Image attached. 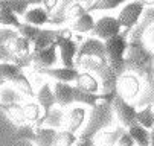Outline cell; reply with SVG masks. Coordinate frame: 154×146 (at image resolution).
I'll return each mask as SVG.
<instances>
[{"instance_id":"6da1fadb","label":"cell","mask_w":154,"mask_h":146,"mask_svg":"<svg viewBox=\"0 0 154 146\" xmlns=\"http://www.w3.org/2000/svg\"><path fill=\"white\" fill-rule=\"evenodd\" d=\"M125 72L136 73L137 78L152 85V52L146 47L143 40H130L124 56Z\"/></svg>"},{"instance_id":"7a4b0ae2","label":"cell","mask_w":154,"mask_h":146,"mask_svg":"<svg viewBox=\"0 0 154 146\" xmlns=\"http://www.w3.org/2000/svg\"><path fill=\"white\" fill-rule=\"evenodd\" d=\"M104 44H105V58H107L108 66L113 69V72L118 76L122 75V73H125L124 56H125L127 46H128L127 34L121 32L119 35H115L112 38L105 40Z\"/></svg>"},{"instance_id":"3957f363","label":"cell","mask_w":154,"mask_h":146,"mask_svg":"<svg viewBox=\"0 0 154 146\" xmlns=\"http://www.w3.org/2000/svg\"><path fill=\"white\" fill-rule=\"evenodd\" d=\"M55 44H57V52H60V59L63 62V67H75L78 44L72 38V32L69 29H61V32L55 38Z\"/></svg>"},{"instance_id":"277c9868","label":"cell","mask_w":154,"mask_h":146,"mask_svg":"<svg viewBox=\"0 0 154 146\" xmlns=\"http://www.w3.org/2000/svg\"><path fill=\"white\" fill-rule=\"evenodd\" d=\"M145 8H146V6H145L142 2H139V0L127 2V3L122 5V8H121V11H119L116 20H118L121 29H124V34L128 35L130 31L137 25V22L140 20V17H142Z\"/></svg>"},{"instance_id":"5b68a950","label":"cell","mask_w":154,"mask_h":146,"mask_svg":"<svg viewBox=\"0 0 154 146\" xmlns=\"http://www.w3.org/2000/svg\"><path fill=\"white\" fill-rule=\"evenodd\" d=\"M55 134H57V130H54V128L21 125L18 133H17V137L18 139H28V140L34 142L37 146H52Z\"/></svg>"},{"instance_id":"8992f818","label":"cell","mask_w":154,"mask_h":146,"mask_svg":"<svg viewBox=\"0 0 154 146\" xmlns=\"http://www.w3.org/2000/svg\"><path fill=\"white\" fill-rule=\"evenodd\" d=\"M142 90V84H140V79L134 75V73H130L125 72L122 75L118 76L116 81V93L124 97L125 100H133L140 94Z\"/></svg>"},{"instance_id":"52a82bcc","label":"cell","mask_w":154,"mask_h":146,"mask_svg":"<svg viewBox=\"0 0 154 146\" xmlns=\"http://www.w3.org/2000/svg\"><path fill=\"white\" fill-rule=\"evenodd\" d=\"M122 32L119 23L116 17H112V15H102L99 17L98 20H95V26L90 32V37L93 38H98L101 41H105L108 38H112L115 35H119Z\"/></svg>"},{"instance_id":"ba28073f","label":"cell","mask_w":154,"mask_h":146,"mask_svg":"<svg viewBox=\"0 0 154 146\" xmlns=\"http://www.w3.org/2000/svg\"><path fill=\"white\" fill-rule=\"evenodd\" d=\"M113 111L116 114V119L119 122V127L122 128H128L131 123H134V117H136V105L130 103L128 100H125L124 97H121L118 93L113 96Z\"/></svg>"},{"instance_id":"9c48e42d","label":"cell","mask_w":154,"mask_h":146,"mask_svg":"<svg viewBox=\"0 0 154 146\" xmlns=\"http://www.w3.org/2000/svg\"><path fill=\"white\" fill-rule=\"evenodd\" d=\"M35 97H37V103L41 107V111H45V114L41 116V119L34 125V127H41L43 122L49 117L52 108L57 105L55 96H54V91H52L51 84H48V82H43V84L40 85V88H38V91H37V94H35Z\"/></svg>"},{"instance_id":"30bf717a","label":"cell","mask_w":154,"mask_h":146,"mask_svg":"<svg viewBox=\"0 0 154 146\" xmlns=\"http://www.w3.org/2000/svg\"><path fill=\"white\" fill-rule=\"evenodd\" d=\"M58 61L57 44H51L46 49H41L38 52H31V66L37 69H49L54 67Z\"/></svg>"},{"instance_id":"8fae6325","label":"cell","mask_w":154,"mask_h":146,"mask_svg":"<svg viewBox=\"0 0 154 146\" xmlns=\"http://www.w3.org/2000/svg\"><path fill=\"white\" fill-rule=\"evenodd\" d=\"M82 56H93V58H99V59H105V44L104 41L98 40V38H87L84 40L81 46H78V52H76V56L75 59H79Z\"/></svg>"},{"instance_id":"7c38bea8","label":"cell","mask_w":154,"mask_h":146,"mask_svg":"<svg viewBox=\"0 0 154 146\" xmlns=\"http://www.w3.org/2000/svg\"><path fill=\"white\" fill-rule=\"evenodd\" d=\"M35 73L40 76H46L51 79H55L58 82H75L79 70L76 67H49V69H37Z\"/></svg>"},{"instance_id":"4fadbf2b","label":"cell","mask_w":154,"mask_h":146,"mask_svg":"<svg viewBox=\"0 0 154 146\" xmlns=\"http://www.w3.org/2000/svg\"><path fill=\"white\" fill-rule=\"evenodd\" d=\"M87 119V110L84 105H76V107H72L67 113H66V117H64V125H66V130L76 134L81 127L84 125Z\"/></svg>"},{"instance_id":"5bb4252c","label":"cell","mask_w":154,"mask_h":146,"mask_svg":"<svg viewBox=\"0 0 154 146\" xmlns=\"http://www.w3.org/2000/svg\"><path fill=\"white\" fill-rule=\"evenodd\" d=\"M54 96H55V102L57 105L66 108L73 103V85L69 82H58L55 81V84L52 87Z\"/></svg>"},{"instance_id":"9a60e30c","label":"cell","mask_w":154,"mask_h":146,"mask_svg":"<svg viewBox=\"0 0 154 146\" xmlns=\"http://www.w3.org/2000/svg\"><path fill=\"white\" fill-rule=\"evenodd\" d=\"M60 32L61 29H43L41 28L37 37L31 41V52H38L41 49H46L51 44H54L55 38L58 37Z\"/></svg>"},{"instance_id":"2e32d148","label":"cell","mask_w":154,"mask_h":146,"mask_svg":"<svg viewBox=\"0 0 154 146\" xmlns=\"http://www.w3.org/2000/svg\"><path fill=\"white\" fill-rule=\"evenodd\" d=\"M23 22L32 26H38L43 28L45 25L49 23V12L43 8V6H29L28 11L21 15Z\"/></svg>"},{"instance_id":"e0dca14e","label":"cell","mask_w":154,"mask_h":146,"mask_svg":"<svg viewBox=\"0 0 154 146\" xmlns=\"http://www.w3.org/2000/svg\"><path fill=\"white\" fill-rule=\"evenodd\" d=\"M95 26V18L92 15V12H84L82 15H79L78 18L75 20H70L69 22V31L70 32H75V34H90L92 29Z\"/></svg>"},{"instance_id":"ac0fdd59","label":"cell","mask_w":154,"mask_h":146,"mask_svg":"<svg viewBox=\"0 0 154 146\" xmlns=\"http://www.w3.org/2000/svg\"><path fill=\"white\" fill-rule=\"evenodd\" d=\"M75 84H76V87L81 88L82 91L95 93V94H98V93H99V88H101L99 81H98L96 76H93V75L89 73V72H81V70H79V73H78V76H76V79H75Z\"/></svg>"},{"instance_id":"d6986e66","label":"cell","mask_w":154,"mask_h":146,"mask_svg":"<svg viewBox=\"0 0 154 146\" xmlns=\"http://www.w3.org/2000/svg\"><path fill=\"white\" fill-rule=\"evenodd\" d=\"M124 133L122 127H118L115 130H104L99 131L96 134V137L93 139L92 146H116V142L119 139V136Z\"/></svg>"},{"instance_id":"ffe728a7","label":"cell","mask_w":154,"mask_h":146,"mask_svg":"<svg viewBox=\"0 0 154 146\" xmlns=\"http://www.w3.org/2000/svg\"><path fill=\"white\" fill-rule=\"evenodd\" d=\"M128 136L133 139L134 145L137 146H151V134L149 130H145L143 127H140L139 123H131L127 128Z\"/></svg>"},{"instance_id":"44dd1931","label":"cell","mask_w":154,"mask_h":146,"mask_svg":"<svg viewBox=\"0 0 154 146\" xmlns=\"http://www.w3.org/2000/svg\"><path fill=\"white\" fill-rule=\"evenodd\" d=\"M0 25L3 28H11V29H18L21 22L17 14H14L6 5L0 3Z\"/></svg>"},{"instance_id":"7402d4cb","label":"cell","mask_w":154,"mask_h":146,"mask_svg":"<svg viewBox=\"0 0 154 146\" xmlns=\"http://www.w3.org/2000/svg\"><path fill=\"white\" fill-rule=\"evenodd\" d=\"M12 84L15 85V88L23 94V96H28V97H35V91H34V85L31 79L28 78V75L25 72H21L14 81Z\"/></svg>"},{"instance_id":"603a6c76","label":"cell","mask_w":154,"mask_h":146,"mask_svg":"<svg viewBox=\"0 0 154 146\" xmlns=\"http://www.w3.org/2000/svg\"><path fill=\"white\" fill-rule=\"evenodd\" d=\"M134 122L139 123L140 127H143L145 130H151L154 125V113H152V103H148L146 107H143L142 110L136 111V117Z\"/></svg>"},{"instance_id":"cb8c5ba5","label":"cell","mask_w":154,"mask_h":146,"mask_svg":"<svg viewBox=\"0 0 154 146\" xmlns=\"http://www.w3.org/2000/svg\"><path fill=\"white\" fill-rule=\"evenodd\" d=\"M127 3V0H92V3L87 6L85 9L89 12L93 11H112L119 6Z\"/></svg>"},{"instance_id":"d4e9b609","label":"cell","mask_w":154,"mask_h":146,"mask_svg":"<svg viewBox=\"0 0 154 146\" xmlns=\"http://www.w3.org/2000/svg\"><path fill=\"white\" fill-rule=\"evenodd\" d=\"M23 108V117H25V122L31 123V125H35L40 119H41V107L35 102H28V103H23L21 105Z\"/></svg>"},{"instance_id":"484cf974","label":"cell","mask_w":154,"mask_h":146,"mask_svg":"<svg viewBox=\"0 0 154 146\" xmlns=\"http://www.w3.org/2000/svg\"><path fill=\"white\" fill-rule=\"evenodd\" d=\"M8 117L11 119V122L17 127H21V125H25V117H23V108L18 102H8L6 103V108H5Z\"/></svg>"},{"instance_id":"4316f807","label":"cell","mask_w":154,"mask_h":146,"mask_svg":"<svg viewBox=\"0 0 154 146\" xmlns=\"http://www.w3.org/2000/svg\"><path fill=\"white\" fill-rule=\"evenodd\" d=\"M21 72H23V69L17 66L15 62H0V75L3 76L6 82H12Z\"/></svg>"},{"instance_id":"83f0119b","label":"cell","mask_w":154,"mask_h":146,"mask_svg":"<svg viewBox=\"0 0 154 146\" xmlns=\"http://www.w3.org/2000/svg\"><path fill=\"white\" fill-rule=\"evenodd\" d=\"M76 142H78L76 134L64 130V131H57L52 146H75Z\"/></svg>"},{"instance_id":"f1b7e54d","label":"cell","mask_w":154,"mask_h":146,"mask_svg":"<svg viewBox=\"0 0 154 146\" xmlns=\"http://www.w3.org/2000/svg\"><path fill=\"white\" fill-rule=\"evenodd\" d=\"M0 3L6 5V6H8L14 14H17V15H23V14L28 11V8H29V5H28L26 0H0Z\"/></svg>"},{"instance_id":"f546056e","label":"cell","mask_w":154,"mask_h":146,"mask_svg":"<svg viewBox=\"0 0 154 146\" xmlns=\"http://www.w3.org/2000/svg\"><path fill=\"white\" fill-rule=\"evenodd\" d=\"M84 12H87V9H85V6H84L82 3H79V2H73V3H70V5L67 6V9H66V12H64L66 22H70V20L78 18V17L82 15Z\"/></svg>"},{"instance_id":"4dcf8cb0","label":"cell","mask_w":154,"mask_h":146,"mask_svg":"<svg viewBox=\"0 0 154 146\" xmlns=\"http://www.w3.org/2000/svg\"><path fill=\"white\" fill-rule=\"evenodd\" d=\"M18 32L15 29H11V28H2L0 29V44H8L9 41L17 37Z\"/></svg>"},{"instance_id":"1f68e13d","label":"cell","mask_w":154,"mask_h":146,"mask_svg":"<svg viewBox=\"0 0 154 146\" xmlns=\"http://www.w3.org/2000/svg\"><path fill=\"white\" fill-rule=\"evenodd\" d=\"M116 146H136V145H134L133 139L128 136V133L124 131V133L119 136V139H118V142H116Z\"/></svg>"},{"instance_id":"d6a6232c","label":"cell","mask_w":154,"mask_h":146,"mask_svg":"<svg viewBox=\"0 0 154 146\" xmlns=\"http://www.w3.org/2000/svg\"><path fill=\"white\" fill-rule=\"evenodd\" d=\"M58 2H60V0H43V5H45L43 8H45V9L49 12V15H51V12L57 8Z\"/></svg>"},{"instance_id":"836d02e7","label":"cell","mask_w":154,"mask_h":146,"mask_svg":"<svg viewBox=\"0 0 154 146\" xmlns=\"http://www.w3.org/2000/svg\"><path fill=\"white\" fill-rule=\"evenodd\" d=\"M26 2H28L29 6H38V5L43 3V0H26Z\"/></svg>"},{"instance_id":"e575fe53","label":"cell","mask_w":154,"mask_h":146,"mask_svg":"<svg viewBox=\"0 0 154 146\" xmlns=\"http://www.w3.org/2000/svg\"><path fill=\"white\" fill-rule=\"evenodd\" d=\"M139 2H142L145 6H152V0H139Z\"/></svg>"},{"instance_id":"d590c367","label":"cell","mask_w":154,"mask_h":146,"mask_svg":"<svg viewBox=\"0 0 154 146\" xmlns=\"http://www.w3.org/2000/svg\"><path fill=\"white\" fill-rule=\"evenodd\" d=\"M5 84H6V81L3 79V76H2V75H0V87H3Z\"/></svg>"},{"instance_id":"8d00e7d4","label":"cell","mask_w":154,"mask_h":146,"mask_svg":"<svg viewBox=\"0 0 154 146\" xmlns=\"http://www.w3.org/2000/svg\"><path fill=\"white\" fill-rule=\"evenodd\" d=\"M6 108V103H3L2 100H0V110H5Z\"/></svg>"}]
</instances>
